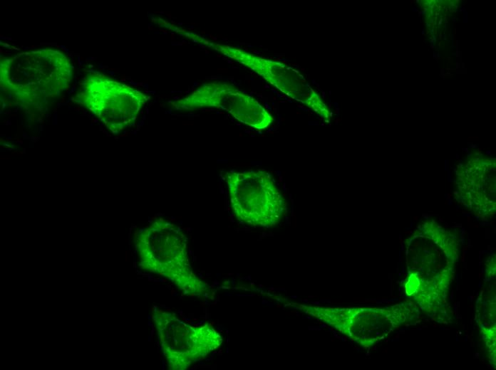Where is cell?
Segmentation results:
<instances>
[{
    "label": "cell",
    "instance_id": "cell-1",
    "mask_svg": "<svg viewBox=\"0 0 496 370\" xmlns=\"http://www.w3.org/2000/svg\"><path fill=\"white\" fill-rule=\"evenodd\" d=\"M226 180L231 206L239 220L254 226L271 227L285 214L284 198L268 173L231 171Z\"/></svg>",
    "mask_w": 496,
    "mask_h": 370
},
{
    "label": "cell",
    "instance_id": "cell-2",
    "mask_svg": "<svg viewBox=\"0 0 496 370\" xmlns=\"http://www.w3.org/2000/svg\"><path fill=\"white\" fill-rule=\"evenodd\" d=\"M172 109L180 112L214 107L230 113L240 122L257 130L272 124V116L254 98L232 85L212 81L205 83L187 96L170 102Z\"/></svg>",
    "mask_w": 496,
    "mask_h": 370
},
{
    "label": "cell",
    "instance_id": "cell-3",
    "mask_svg": "<svg viewBox=\"0 0 496 370\" xmlns=\"http://www.w3.org/2000/svg\"><path fill=\"white\" fill-rule=\"evenodd\" d=\"M135 237L141 265L160 274L190 276L187 238L180 228L159 218Z\"/></svg>",
    "mask_w": 496,
    "mask_h": 370
},
{
    "label": "cell",
    "instance_id": "cell-4",
    "mask_svg": "<svg viewBox=\"0 0 496 370\" xmlns=\"http://www.w3.org/2000/svg\"><path fill=\"white\" fill-rule=\"evenodd\" d=\"M92 96L86 99V105L113 133L133 125L148 98L137 90L110 80L101 82V97Z\"/></svg>",
    "mask_w": 496,
    "mask_h": 370
},
{
    "label": "cell",
    "instance_id": "cell-5",
    "mask_svg": "<svg viewBox=\"0 0 496 370\" xmlns=\"http://www.w3.org/2000/svg\"><path fill=\"white\" fill-rule=\"evenodd\" d=\"M442 21H443V18L441 17L440 19V21H439V23H438V24L440 25L441 23H442Z\"/></svg>",
    "mask_w": 496,
    "mask_h": 370
},
{
    "label": "cell",
    "instance_id": "cell-6",
    "mask_svg": "<svg viewBox=\"0 0 496 370\" xmlns=\"http://www.w3.org/2000/svg\"><path fill=\"white\" fill-rule=\"evenodd\" d=\"M456 65H457V66H456V67H457V68H458L460 67V64H459L458 63H457V64H456Z\"/></svg>",
    "mask_w": 496,
    "mask_h": 370
}]
</instances>
